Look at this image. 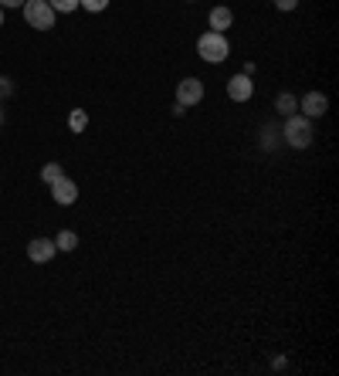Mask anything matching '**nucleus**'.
<instances>
[{
    "label": "nucleus",
    "mask_w": 339,
    "mask_h": 376,
    "mask_svg": "<svg viewBox=\"0 0 339 376\" xmlns=\"http://www.w3.org/2000/svg\"><path fill=\"white\" fill-rule=\"evenodd\" d=\"M0 126H4V109H0Z\"/></svg>",
    "instance_id": "20"
},
{
    "label": "nucleus",
    "mask_w": 339,
    "mask_h": 376,
    "mask_svg": "<svg viewBox=\"0 0 339 376\" xmlns=\"http://www.w3.org/2000/svg\"><path fill=\"white\" fill-rule=\"evenodd\" d=\"M251 92H255V85H251V78L248 75H234L231 82H227V95H231L234 102H248Z\"/></svg>",
    "instance_id": "8"
},
{
    "label": "nucleus",
    "mask_w": 339,
    "mask_h": 376,
    "mask_svg": "<svg viewBox=\"0 0 339 376\" xmlns=\"http://www.w3.org/2000/svg\"><path fill=\"white\" fill-rule=\"evenodd\" d=\"M200 98H204V82H200V78H184V82L177 85V105L190 109V105H197Z\"/></svg>",
    "instance_id": "4"
},
{
    "label": "nucleus",
    "mask_w": 339,
    "mask_h": 376,
    "mask_svg": "<svg viewBox=\"0 0 339 376\" xmlns=\"http://www.w3.org/2000/svg\"><path fill=\"white\" fill-rule=\"evenodd\" d=\"M51 197H55V204H61V207H68V204H75L78 200V187L75 180H68V176H58L55 183H51Z\"/></svg>",
    "instance_id": "5"
},
{
    "label": "nucleus",
    "mask_w": 339,
    "mask_h": 376,
    "mask_svg": "<svg viewBox=\"0 0 339 376\" xmlns=\"http://www.w3.org/2000/svg\"><path fill=\"white\" fill-rule=\"evenodd\" d=\"M68 129L75 132V136L89 129V112H85V109H72V115H68Z\"/></svg>",
    "instance_id": "11"
},
{
    "label": "nucleus",
    "mask_w": 339,
    "mask_h": 376,
    "mask_svg": "<svg viewBox=\"0 0 339 376\" xmlns=\"http://www.w3.org/2000/svg\"><path fill=\"white\" fill-rule=\"evenodd\" d=\"M51 7H55V14H72L78 7V0H48Z\"/></svg>",
    "instance_id": "14"
},
{
    "label": "nucleus",
    "mask_w": 339,
    "mask_h": 376,
    "mask_svg": "<svg viewBox=\"0 0 339 376\" xmlns=\"http://www.w3.org/2000/svg\"><path fill=\"white\" fill-rule=\"evenodd\" d=\"M55 254H58V247H55V241H48V238H34V241L27 245V258L38 264H48Z\"/></svg>",
    "instance_id": "7"
},
{
    "label": "nucleus",
    "mask_w": 339,
    "mask_h": 376,
    "mask_svg": "<svg viewBox=\"0 0 339 376\" xmlns=\"http://www.w3.org/2000/svg\"><path fill=\"white\" fill-rule=\"evenodd\" d=\"M299 109H302V115H305V119H322V115L329 112V98H326L322 92H309L299 102Z\"/></svg>",
    "instance_id": "6"
},
{
    "label": "nucleus",
    "mask_w": 339,
    "mask_h": 376,
    "mask_svg": "<svg viewBox=\"0 0 339 376\" xmlns=\"http://www.w3.org/2000/svg\"><path fill=\"white\" fill-rule=\"evenodd\" d=\"M207 24H210V31H221L224 34L227 27L234 24V14H231V7H214L207 14Z\"/></svg>",
    "instance_id": "9"
},
{
    "label": "nucleus",
    "mask_w": 339,
    "mask_h": 376,
    "mask_svg": "<svg viewBox=\"0 0 339 376\" xmlns=\"http://www.w3.org/2000/svg\"><path fill=\"white\" fill-rule=\"evenodd\" d=\"M55 247H58V251H75V247H78V234H75V231H61V234L55 238Z\"/></svg>",
    "instance_id": "12"
},
{
    "label": "nucleus",
    "mask_w": 339,
    "mask_h": 376,
    "mask_svg": "<svg viewBox=\"0 0 339 376\" xmlns=\"http://www.w3.org/2000/svg\"><path fill=\"white\" fill-rule=\"evenodd\" d=\"M285 146H292V150H305L309 143H312V119H305L302 112H292V115H285Z\"/></svg>",
    "instance_id": "1"
},
{
    "label": "nucleus",
    "mask_w": 339,
    "mask_h": 376,
    "mask_svg": "<svg viewBox=\"0 0 339 376\" xmlns=\"http://www.w3.org/2000/svg\"><path fill=\"white\" fill-rule=\"evenodd\" d=\"M20 11H24L27 27H34V31H51L55 27V7L48 0H24Z\"/></svg>",
    "instance_id": "3"
},
{
    "label": "nucleus",
    "mask_w": 339,
    "mask_h": 376,
    "mask_svg": "<svg viewBox=\"0 0 339 376\" xmlns=\"http://www.w3.org/2000/svg\"><path fill=\"white\" fill-rule=\"evenodd\" d=\"M58 176H65V169H61V163H44V167H41V180H44L48 187L55 183Z\"/></svg>",
    "instance_id": "13"
},
{
    "label": "nucleus",
    "mask_w": 339,
    "mask_h": 376,
    "mask_svg": "<svg viewBox=\"0 0 339 376\" xmlns=\"http://www.w3.org/2000/svg\"><path fill=\"white\" fill-rule=\"evenodd\" d=\"M11 92H14V89H11V78H4V75H0V98H7Z\"/></svg>",
    "instance_id": "17"
},
{
    "label": "nucleus",
    "mask_w": 339,
    "mask_h": 376,
    "mask_svg": "<svg viewBox=\"0 0 339 376\" xmlns=\"http://www.w3.org/2000/svg\"><path fill=\"white\" fill-rule=\"evenodd\" d=\"M0 27H4V7H0Z\"/></svg>",
    "instance_id": "19"
},
{
    "label": "nucleus",
    "mask_w": 339,
    "mask_h": 376,
    "mask_svg": "<svg viewBox=\"0 0 339 376\" xmlns=\"http://www.w3.org/2000/svg\"><path fill=\"white\" fill-rule=\"evenodd\" d=\"M275 109H279V115H292V112H299V98L292 92H282L279 98H275Z\"/></svg>",
    "instance_id": "10"
},
{
    "label": "nucleus",
    "mask_w": 339,
    "mask_h": 376,
    "mask_svg": "<svg viewBox=\"0 0 339 376\" xmlns=\"http://www.w3.org/2000/svg\"><path fill=\"white\" fill-rule=\"evenodd\" d=\"M187 4H190V0H187Z\"/></svg>",
    "instance_id": "21"
},
{
    "label": "nucleus",
    "mask_w": 339,
    "mask_h": 376,
    "mask_svg": "<svg viewBox=\"0 0 339 376\" xmlns=\"http://www.w3.org/2000/svg\"><path fill=\"white\" fill-rule=\"evenodd\" d=\"M78 7H85V11L98 14V11H105V7H109V0H78Z\"/></svg>",
    "instance_id": "15"
},
{
    "label": "nucleus",
    "mask_w": 339,
    "mask_h": 376,
    "mask_svg": "<svg viewBox=\"0 0 339 376\" xmlns=\"http://www.w3.org/2000/svg\"><path fill=\"white\" fill-rule=\"evenodd\" d=\"M275 7H279V11H295L299 0H275Z\"/></svg>",
    "instance_id": "16"
},
{
    "label": "nucleus",
    "mask_w": 339,
    "mask_h": 376,
    "mask_svg": "<svg viewBox=\"0 0 339 376\" xmlns=\"http://www.w3.org/2000/svg\"><path fill=\"white\" fill-rule=\"evenodd\" d=\"M0 7H24V0H0Z\"/></svg>",
    "instance_id": "18"
},
{
    "label": "nucleus",
    "mask_w": 339,
    "mask_h": 376,
    "mask_svg": "<svg viewBox=\"0 0 339 376\" xmlns=\"http://www.w3.org/2000/svg\"><path fill=\"white\" fill-rule=\"evenodd\" d=\"M197 55L204 58V61H210V65H221V61H227V55H231V44H227V38L221 31H207V34H200V41H197Z\"/></svg>",
    "instance_id": "2"
}]
</instances>
